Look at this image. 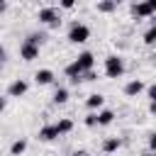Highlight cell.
I'll list each match as a JSON object with an SVG mask.
<instances>
[{
  "instance_id": "6da1fadb",
  "label": "cell",
  "mask_w": 156,
  "mask_h": 156,
  "mask_svg": "<svg viewBox=\"0 0 156 156\" xmlns=\"http://www.w3.org/2000/svg\"><path fill=\"white\" fill-rule=\"evenodd\" d=\"M93 63H95L93 51H83V54H78V56L66 66V76H68V78H80L85 71H93Z\"/></svg>"
},
{
  "instance_id": "7a4b0ae2",
  "label": "cell",
  "mask_w": 156,
  "mask_h": 156,
  "mask_svg": "<svg viewBox=\"0 0 156 156\" xmlns=\"http://www.w3.org/2000/svg\"><path fill=\"white\" fill-rule=\"evenodd\" d=\"M37 20H39L41 24L58 27V24H61V12H58V7H54V5H46V7H41V10L37 12Z\"/></svg>"
},
{
  "instance_id": "3957f363",
  "label": "cell",
  "mask_w": 156,
  "mask_h": 156,
  "mask_svg": "<svg viewBox=\"0 0 156 156\" xmlns=\"http://www.w3.org/2000/svg\"><path fill=\"white\" fill-rule=\"evenodd\" d=\"M122 73H124V58L117 56V54L107 56L105 58V76L107 78H119Z\"/></svg>"
},
{
  "instance_id": "277c9868",
  "label": "cell",
  "mask_w": 156,
  "mask_h": 156,
  "mask_svg": "<svg viewBox=\"0 0 156 156\" xmlns=\"http://www.w3.org/2000/svg\"><path fill=\"white\" fill-rule=\"evenodd\" d=\"M88 37H90L88 24H83V22H73L71 24V29H68V41L71 44H83V41H88Z\"/></svg>"
},
{
  "instance_id": "5b68a950",
  "label": "cell",
  "mask_w": 156,
  "mask_h": 156,
  "mask_svg": "<svg viewBox=\"0 0 156 156\" xmlns=\"http://www.w3.org/2000/svg\"><path fill=\"white\" fill-rule=\"evenodd\" d=\"M132 12L136 17H151L156 12V2H134L132 5Z\"/></svg>"
},
{
  "instance_id": "8992f818",
  "label": "cell",
  "mask_w": 156,
  "mask_h": 156,
  "mask_svg": "<svg viewBox=\"0 0 156 156\" xmlns=\"http://www.w3.org/2000/svg\"><path fill=\"white\" fill-rule=\"evenodd\" d=\"M20 56H22V61H34V58H39V46H34V44H29V41H22Z\"/></svg>"
},
{
  "instance_id": "52a82bcc",
  "label": "cell",
  "mask_w": 156,
  "mask_h": 156,
  "mask_svg": "<svg viewBox=\"0 0 156 156\" xmlns=\"http://www.w3.org/2000/svg\"><path fill=\"white\" fill-rule=\"evenodd\" d=\"M27 80H22V78H17V80H12L10 85H7V95L10 98H22L24 93H27Z\"/></svg>"
},
{
  "instance_id": "ba28073f",
  "label": "cell",
  "mask_w": 156,
  "mask_h": 156,
  "mask_svg": "<svg viewBox=\"0 0 156 156\" xmlns=\"http://www.w3.org/2000/svg\"><path fill=\"white\" fill-rule=\"evenodd\" d=\"M34 80H37L39 85H49V83H54V71H51V68H39V71L34 73Z\"/></svg>"
},
{
  "instance_id": "9c48e42d",
  "label": "cell",
  "mask_w": 156,
  "mask_h": 156,
  "mask_svg": "<svg viewBox=\"0 0 156 156\" xmlns=\"http://www.w3.org/2000/svg\"><path fill=\"white\" fill-rule=\"evenodd\" d=\"M141 90H144V83H141L139 78H136V80H129V83L124 85V95H127V98H136Z\"/></svg>"
},
{
  "instance_id": "30bf717a",
  "label": "cell",
  "mask_w": 156,
  "mask_h": 156,
  "mask_svg": "<svg viewBox=\"0 0 156 156\" xmlns=\"http://www.w3.org/2000/svg\"><path fill=\"white\" fill-rule=\"evenodd\" d=\"M56 136H58V132H56L54 124H46V127L39 129V139H41V141H54Z\"/></svg>"
},
{
  "instance_id": "8fae6325",
  "label": "cell",
  "mask_w": 156,
  "mask_h": 156,
  "mask_svg": "<svg viewBox=\"0 0 156 156\" xmlns=\"http://www.w3.org/2000/svg\"><path fill=\"white\" fill-rule=\"evenodd\" d=\"M119 146H122V141H119L117 136H110V139H105V141H102V151H105L107 156H110V154H115Z\"/></svg>"
},
{
  "instance_id": "7c38bea8",
  "label": "cell",
  "mask_w": 156,
  "mask_h": 156,
  "mask_svg": "<svg viewBox=\"0 0 156 156\" xmlns=\"http://www.w3.org/2000/svg\"><path fill=\"white\" fill-rule=\"evenodd\" d=\"M24 41H29V44H34V46H41V44L46 41V32H29Z\"/></svg>"
},
{
  "instance_id": "4fadbf2b",
  "label": "cell",
  "mask_w": 156,
  "mask_h": 156,
  "mask_svg": "<svg viewBox=\"0 0 156 156\" xmlns=\"http://www.w3.org/2000/svg\"><path fill=\"white\" fill-rule=\"evenodd\" d=\"M102 102H105V98H102L100 93H93V95H88V100H85V105H88L90 110H98V107H102Z\"/></svg>"
},
{
  "instance_id": "5bb4252c",
  "label": "cell",
  "mask_w": 156,
  "mask_h": 156,
  "mask_svg": "<svg viewBox=\"0 0 156 156\" xmlns=\"http://www.w3.org/2000/svg\"><path fill=\"white\" fill-rule=\"evenodd\" d=\"M95 7H98V12H115L117 10V0H102Z\"/></svg>"
},
{
  "instance_id": "9a60e30c",
  "label": "cell",
  "mask_w": 156,
  "mask_h": 156,
  "mask_svg": "<svg viewBox=\"0 0 156 156\" xmlns=\"http://www.w3.org/2000/svg\"><path fill=\"white\" fill-rule=\"evenodd\" d=\"M54 127H56V132H58V136H61V134H68V132L73 129V122H71V119H58Z\"/></svg>"
},
{
  "instance_id": "2e32d148",
  "label": "cell",
  "mask_w": 156,
  "mask_h": 156,
  "mask_svg": "<svg viewBox=\"0 0 156 156\" xmlns=\"http://www.w3.org/2000/svg\"><path fill=\"white\" fill-rule=\"evenodd\" d=\"M24 149H27V139H17V141H12L10 154L12 156H20V154H24Z\"/></svg>"
},
{
  "instance_id": "e0dca14e",
  "label": "cell",
  "mask_w": 156,
  "mask_h": 156,
  "mask_svg": "<svg viewBox=\"0 0 156 156\" xmlns=\"http://www.w3.org/2000/svg\"><path fill=\"white\" fill-rule=\"evenodd\" d=\"M115 119V112L112 110H100L98 112V124H110Z\"/></svg>"
},
{
  "instance_id": "ac0fdd59",
  "label": "cell",
  "mask_w": 156,
  "mask_h": 156,
  "mask_svg": "<svg viewBox=\"0 0 156 156\" xmlns=\"http://www.w3.org/2000/svg\"><path fill=\"white\" fill-rule=\"evenodd\" d=\"M66 100H68V90H66V88H56V93H54V102H56V105H63Z\"/></svg>"
},
{
  "instance_id": "d6986e66",
  "label": "cell",
  "mask_w": 156,
  "mask_h": 156,
  "mask_svg": "<svg viewBox=\"0 0 156 156\" xmlns=\"http://www.w3.org/2000/svg\"><path fill=\"white\" fill-rule=\"evenodd\" d=\"M154 37H156V27H149L146 34H144V41H146V44H154V41H156Z\"/></svg>"
},
{
  "instance_id": "ffe728a7",
  "label": "cell",
  "mask_w": 156,
  "mask_h": 156,
  "mask_svg": "<svg viewBox=\"0 0 156 156\" xmlns=\"http://www.w3.org/2000/svg\"><path fill=\"white\" fill-rule=\"evenodd\" d=\"M95 124H98V112H90L85 117V127H95Z\"/></svg>"
},
{
  "instance_id": "44dd1931",
  "label": "cell",
  "mask_w": 156,
  "mask_h": 156,
  "mask_svg": "<svg viewBox=\"0 0 156 156\" xmlns=\"http://www.w3.org/2000/svg\"><path fill=\"white\" fill-rule=\"evenodd\" d=\"M95 78H98V76H95L93 71H85V73L80 76V80H95Z\"/></svg>"
},
{
  "instance_id": "7402d4cb",
  "label": "cell",
  "mask_w": 156,
  "mask_h": 156,
  "mask_svg": "<svg viewBox=\"0 0 156 156\" xmlns=\"http://www.w3.org/2000/svg\"><path fill=\"white\" fill-rule=\"evenodd\" d=\"M61 7H63V10H73V7H76V2H73V0H63V2H61Z\"/></svg>"
},
{
  "instance_id": "603a6c76",
  "label": "cell",
  "mask_w": 156,
  "mask_h": 156,
  "mask_svg": "<svg viewBox=\"0 0 156 156\" xmlns=\"http://www.w3.org/2000/svg\"><path fill=\"white\" fill-rule=\"evenodd\" d=\"M146 93H149V100L154 102V100H156V88H154V85H149V88H146Z\"/></svg>"
},
{
  "instance_id": "cb8c5ba5",
  "label": "cell",
  "mask_w": 156,
  "mask_h": 156,
  "mask_svg": "<svg viewBox=\"0 0 156 156\" xmlns=\"http://www.w3.org/2000/svg\"><path fill=\"white\" fill-rule=\"evenodd\" d=\"M149 149H156V134L154 132L149 134Z\"/></svg>"
},
{
  "instance_id": "d4e9b609",
  "label": "cell",
  "mask_w": 156,
  "mask_h": 156,
  "mask_svg": "<svg viewBox=\"0 0 156 156\" xmlns=\"http://www.w3.org/2000/svg\"><path fill=\"white\" fill-rule=\"evenodd\" d=\"M71 156H90V154H88V151H83V149H80V151H73V154H71Z\"/></svg>"
},
{
  "instance_id": "484cf974",
  "label": "cell",
  "mask_w": 156,
  "mask_h": 156,
  "mask_svg": "<svg viewBox=\"0 0 156 156\" xmlns=\"http://www.w3.org/2000/svg\"><path fill=\"white\" fill-rule=\"evenodd\" d=\"M5 105H7V100H5V98H0V112L5 110Z\"/></svg>"
},
{
  "instance_id": "4316f807",
  "label": "cell",
  "mask_w": 156,
  "mask_h": 156,
  "mask_svg": "<svg viewBox=\"0 0 156 156\" xmlns=\"http://www.w3.org/2000/svg\"><path fill=\"white\" fill-rule=\"evenodd\" d=\"M5 10H7V2H2V0H0V12H5Z\"/></svg>"
},
{
  "instance_id": "83f0119b",
  "label": "cell",
  "mask_w": 156,
  "mask_h": 156,
  "mask_svg": "<svg viewBox=\"0 0 156 156\" xmlns=\"http://www.w3.org/2000/svg\"><path fill=\"white\" fill-rule=\"evenodd\" d=\"M5 58V49H2V44H0V61Z\"/></svg>"
},
{
  "instance_id": "f1b7e54d",
  "label": "cell",
  "mask_w": 156,
  "mask_h": 156,
  "mask_svg": "<svg viewBox=\"0 0 156 156\" xmlns=\"http://www.w3.org/2000/svg\"><path fill=\"white\" fill-rule=\"evenodd\" d=\"M102 156H107V154H102Z\"/></svg>"
}]
</instances>
